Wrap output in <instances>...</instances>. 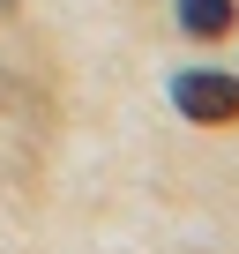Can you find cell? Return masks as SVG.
<instances>
[{
  "label": "cell",
  "instance_id": "1",
  "mask_svg": "<svg viewBox=\"0 0 239 254\" xmlns=\"http://www.w3.org/2000/svg\"><path fill=\"white\" fill-rule=\"evenodd\" d=\"M172 105L202 127H232L239 120V75L232 67H179L172 75Z\"/></svg>",
  "mask_w": 239,
  "mask_h": 254
},
{
  "label": "cell",
  "instance_id": "2",
  "mask_svg": "<svg viewBox=\"0 0 239 254\" xmlns=\"http://www.w3.org/2000/svg\"><path fill=\"white\" fill-rule=\"evenodd\" d=\"M172 8H179V30L187 38H224L239 23V0H172Z\"/></svg>",
  "mask_w": 239,
  "mask_h": 254
},
{
  "label": "cell",
  "instance_id": "3",
  "mask_svg": "<svg viewBox=\"0 0 239 254\" xmlns=\"http://www.w3.org/2000/svg\"><path fill=\"white\" fill-rule=\"evenodd\" d=\"M0 15H15V0H0Z\"/></svg>",
  "mask_w": 239,
  "mask_h": 254
}]
</instances>
